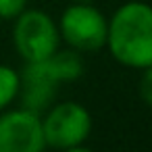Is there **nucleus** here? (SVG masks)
Here are the masks:
<instances>
[{
    "mask_svg": "<svg viewBox=\"0 0 152 152\" xmlns=\"http://www.w3.org/2000/svg\"><path fill=\"white\" fill-rule=\"evenodd\" d=\"M106 48L113 58L129 69L152 65V4L129 0L108 19Z\"/></svg>",
    "mask_w": 152,
    "mask_h": 152,
    "instance_id": "1",
    "label": "nucleus"
},
{
    "mask_svg": "<svg viewBox=\"0 0 152 152\" xmlns=\"http://www.w3.org/2000/svg\"><path fill=\"white\" fill-rule=\"evenodd\" d=\"M21 75V88L19 98L25 108L44 113L52 106L58 86L65 81H75L83 75V61L77 50H56L52 56L38 61V63H25V69Z\"/></svg>",
    "mask_w": 152,
    "mask_h": 152,
    "instance_id": "2",
    "label": "nucleus"
},
{
    "mask_svg": "<svg viewBox=\"0 0 152 152\" xmlns=\"http://www.w3.org/2000/svg\"><path fill=\"white\" fill-rule=\"evenodd\" d=\"M13 21V44L25 63L44 61L58 50V25L48 13L40 9H25Z\"/></svg>",
    "mask_w": 152,
    "mask_h": 152,
    "instance_id": "3",
    "label": "nucleus"
},
{
    "mask_svg": "<svg viewBox=\"0 0 152 152\" xmlns=\"http://www.w3.org/2000/svg\"><path fill=\"white\" fill-rule=\"evenodd\" d=\"M46 148L79 150L92 133V115L79 102L52 104L42 117Z\"/></svg>",
    "mask_w": 152,
    "mask_h": 152,
    "instance_id": "4",
    "label": "nucleus"
},
{
    "mask_svg": "<svg viewBox=\"0 0 152 152\" xmlns=\"http://www.w3.org/2000/svg\"><path fill=\"white\" fill-rule=\"evenodd\" d=\"M61 40L77 52H98L106 46L108 19L92 2H73L58 19Z\"/></svg>",
    "mask_w": 152,
    "mask_h": 152,
    "instance_id": "5",
    "label": "nucleus"
},
{
    "mask_svg": "<svg viewBox=\"0 0 152 152\" xmlns=\"http://www.w3.org/2000/svg\"><path fill=\"white\" fill-rule=\"evenodd\" d=\"M44 148L40 113L25 106L0 113V152H42Z\"/></svg>",
    "mask_w": 152,
    "mask_h": 152,
    "instance_id": "6",
    "label": "nucleus"
},
{
    "mask_svg": "<svg viewBox=\"0 0 152 152\" xmlns=\"http://www.w3.org/2000/svg\"><path fill=\"white\" fill-rule=\"evenodd\" d=\"M21 75L9 65H0V113L19 98Z\"/></svg>",
    "mask_w": 152,
    "mask_h": 152,
    "instance_id": "7",
    "label": "nucleus"
},
{
    "mask_svg": "<svg viewBox=\"0 0 152 152\" xmlns=\"http://www.w3.org/2000/svg\"><path fill=\"white\" fill-rule=\"evenodd\" d=\"M25 9H27V0H0V19L13 21Z\"/></svg>",
    "mask_w": 152,
    "mask_h": 152,
    "instance_id": "8",
    "label": "nucleus"
},
{
    "mask_svg": "<svg viewBox=\"0 0 152 152\" xmlns=\"http://www.w3.org/2000/svg\"><path fill=\"white\" fill-rule=\"evenodd\" d=\"M137 92H140V98L144 100V104L152 108V65L146 67V69H142V77H140Z\"/></svg>",
    "mask_w": 152,
    "mask_h": 152,
    "instance_id": "9",
    "label": "nucleus"
},
{
    "mask_svg": "<svg viewBox=\"0 0 152 152\" xmlns=\"http://www.w3.org/2000/svg\"><path fill=\"white\" fill-rule=\"evenodd\" d=\"M73 2H94V0H73Z\"/></svg>",
    "mask_w": 152,
    "mask_h": 152,
    "instance_id": "10",
    "label": "nucleus"
}]
</instances>
